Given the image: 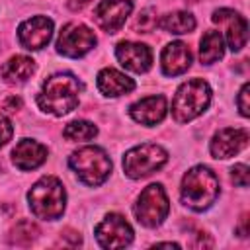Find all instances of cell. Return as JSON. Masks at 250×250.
Masks as SVG:
<instances>
[{"label": "cell", "instance_id": "6da1fadb", "mask_svg": "<svg viewBox=\"0 0 250 250\" xmlns=\"http://www.w3.org/2000/svg\"><path fill=\"white\" fill-rule=\"evenodd\" d=\"M80 92H82V82L74 74L57 72L43 82L41 92L37 94V105L45 113L62 117L78 107Z\"/></svg>", "mask_w": 250, "mask_h": 250}, {"label": "cell", "instance_id": "7a4b0ae2", "mask_svg": "<svg viewBox=\"0 0 250 250\" xmlns=\"http://www.w3.org/2000/svg\"><path fill=\"white\" fill-rule=\"evenodd\" d=\"M219 178L207 166H193L182 178L180 197L186 207L191 211H205L209 209L219 197Z\"/></svg>", "mask_w": 250, "mask_h": 250}, {"label": "cell", "instance_id": "3957f363", "mask_svg": "<svg viewBox=\"0 0 250 250\" xmlns=\"http://www.w3.org/2000/svg\"><path fill=\"white\" fill-rule=\"evenodd\" d=\"M27 203L31 213L43 221H57L66 207V191L59 178L43 176L27 191Z\"/></svg>", "mask_w": 250, "mask_h": 250}, {"label": "cell", "instance_id": "277c9868", "mask_svg": "<svg viewBox=\"0 0 250 250\" xmlns=\"http://www.w3.org/2000/svg\"><path fill=\"white\" fill-rule=\"evenodd\" d=\"M211 104V86L201 78L184 82L172 100V117L178 123H188L199 117Z\"/></svg>", "mask_w": 250, "mask_h": 250}, {"label": "cell", "instance_id": "5b68a950", "mask_svg": "<svg viewBox=\"0 0 250 250\" xmlns=\"http://www.w3.org/2000/svg\"><path fill=\"white\" fill-rule=\"evenodd\" d=\"M68 166L74 170L78 180L86 186H102L111 174V160L100 146H82L68 156Z\"/></svg>", "mask_w": 250, "mask_h": 250}, {"label": "cell", "instance_id": "8992f818", "mask_svg": "<svg viewBox=\"0 0 250 250\" xmlns=\"http://www.w3.org/2000/svg\"><path fill=\"white\" fill-rule=\"evenodd\" d=\"M166 162H168V152L160 145L145 143V145L133 146L131 150L125 152L123 172L133 180H141V178H146V176L154 174L156 170H160Z\"/></svg>", "mask_w": 250, "mask_h": 250}, {"label": "cell", "instance_id": "52a82bcc", "mask_svg": "<svg viewBox=\"0 0 250 250\" xmlns=\"http://www.w3.org/2000/svg\"><path fill=\"white\" fill-rule=\"evenodd\" d=\"M133 211H135L137 221L143 227L154 229V227L162 225L164 219L168 217V211H170V201H168V195H166L162 184L146 186L141 191V195L137 197Z\"/></svg>", "mask_w": 250, "mask_h": 250}, {"label": "cell", "instance_id": "ba28073f", "mask_svg": "<svg viewBox=\"0 0 250 250\" xmlns=\"http://www.w3.org/2000/svg\"><path fill=\"white\" fill-rule=\"evenodd\" d=\"M96 41L98 39L88 25L68 21L57 37V51L68 59H80L96 47Z\"/></svg>", "mask_w": 250, "mask_h": 250}, {"label": "cell", "instance_id": "9c48e42d", "mask_svg": "<svg viewBox=\"0 0 250 250\" xmlns=\"http://www.w3.org/2000/svg\"><path fill=\"white\" fill-rule=\"evenodd\" d=\"M96 240L102 248L115 250V248H125L133 242V229L121 217L119 213H109L105 215L94 229Z\"/></svg>", "mask_w": 250, "mask_h": 250}, {"label": "cell", "instance_id": "30bf717a", "mask_svg": "<svg viewBox=\"0 0 250 250\" xmlns=\"http://www.w3.org/2000/svg\"><path fill=\"white\" fill-rule=\"evenodd\" d=\"M53 37V20L47 16H33L20 23L18 41L27 51H39L49 45Z\"/></svg>", "mask_w": 250, "mask_h": 250}, {"label": "cell", "instance_id": "8fae6325", "mask_svg": "<svg viewBox=\"0 0 250 250\" xmlns=\"http://www.w3.org/2000/svg\"><path fill=\"white\" fill-rule=\"evenodd\" d=\"M131 12H133L131 0H102L94 10V20L104 31L115 33L117 29L123 27Z\"/></svg>", "mask_w": 250, "mask_h": 250}, {"label": "cell", "instance_id": "7c38bea8", "mask_svg": "<svg viewBox=\"0 0 250 250\" xmlns=\"http://www.w3.org/2000/svg\"><path fill=\"white\" fill-rule=\"evenodd\" d=\"M211 20L219 25L225 27V35H227V43H229V49L232 53L240 51L244 45H246V39H248V23L246 20L234 12V10H229V8H221V10H215Z\"/></svg>", "mask_w": 250, "mask_h": 250}, {"label": "cell", "instance_id": "4fadbf2b", "mask_svg": "<svg viewBox=\"0 0 250 250\" xmlns=\"http://www.w3.org/2000/svg\"><path fill=\"white\" fill-rule=\"evenodd\" d=\"M115 57L121 66L137 74H143L152 66V53L145 43L121 41L115 47Z\"/></svg>", "mask_w": 250, "mask_h": 250}, {"label": "cell", "instance_id": "5bb4252c", "mask_svg": "<svg viewBox=\"0 0 250 250\" xmlns=\"http://www.w3.org/2000/svg\"><path fill=\"white\" fill-rule=\"evenodd\" d=\"M246 145H248V131L246 129L227 127V129H221L213 135L209 150H211L213 158L225 160V158L238 154L242 148H246Z\"/></svg>", "mask_w": 250, "mask_h": 250}, {"label": "cell", "instance_id": "9a60e30c", "mask_svg": "<svg viewBox=\"0 0 250 250\" xmlns=\"http://www.w3.org/2000/svg\"><path fill=\"white\" fill-rule=\"evenodd\" d=\"M166 111H168V104L164 96H148V98L135 102L129 107V115L145 127L158 125L166 117Z\"/></svg>", "mask_w": 250, "mask_h": 250}, {"label": "cell", "instance_id": "2e32d148", "mask_svg": "<svg viewBox=\"0 0 250 250\" xmlns=\"http://www.w3.org/2000/svg\"><path fill=\"white\" fill-rule=\"evenodd\" d=\"M160 66L166 76H180L191 66V51L182 41H172L162 49Z\"/></svg>", "mask_w": 250, "mask_h": 250}, {"label": "cell", "instance_id": "e0dca14e", "mask_svg": "<svg viewBox=\"0 0 250 250\" xmlns=\"http://www.w3.org/2000/svg\"><path fill=\"white\" fill-rule=\"evenodd\" d=\"M47 160V146L33 139H21L12 150V162L20 170H35Z\"/></svg>", "mask_w": 250, "mask_h": 250}, {"label": "cell", "instance_id": "ac0fdd59", "mask_svg": "<svg viewBox=\"0 0 250 250\" xmlns=\"http://www.w3.org/2000/svg\"><path fill=\"white\" fill-rule=\"evenodd\" d=\"M96 84H98V90L109 98H117L135 90V80L115 68H102L98 72Z\"/></svg>", "mask_w": 250, "mask_h": 250}, {"label": "cell", "instance_id": "d6986e66", "mask_svg": "<svg viewBox=\"0 0 250 250\" xmlns=\"http://www.w3.org/2000/svg\"><path fill=\"white\" fill-rule=\"evenodd\" d=\"M33 72H35V61L25 55L10 57L0 68V74L8 84H23L33 76Z\"/></svg>", "mask_w": 250, "mask_h": 250}, {"label": "cell", "instance_id": "ffe728a7", "mask_svg": "<svg viewBox=\"0 0 250 250\" xmlns=\"http://www.w3.org/2000/svg\"><path fill=\"white\" fill-rule=\"evenodd\" d=\"M225 55V39L221 31H205L199 41V59L203 64H213L215 61L223 59Z\"/></svg>", "mask_w": 250, "mask_h": 250}, {"label": "cell", "instance_id": "44dd1931", "mask_svg": "<svg viewBox=\"0 0 250 250\" xmlns=\"http://www.w3.org/2000/svg\"><path fill=\"white\" fill-rule=\"evenodd\" d=\"M156 25L168 33L182 35V33H189L195 29V18L189 12H172V14L162 16L156 21Z\"/></svg>", "mask_w": 250, "mask_h": 250}, {"label": "cell", "instance_id": "7402d4cb", "mask_svg": "<svg viewBox=\"0 0 250 250\" xmlns=\"http://www.w3.org/2000/svg\"><path fill=\"white\" fill-rule=\"evenodd\" d=\"M37 236H39V227L31 219H21L10 229L8 242L14 246H29Z\"/></svg>", "mask_w": 250, "mask_h": 250}, {"label": "cell", "instance_id": "603a6c76", "mask_svg": "<svg viewBox=\"0 0 250 250\" xmlns=\"http://www.w3.org/2000/svg\"><path fill=\"white\" fill-rule=\"evenodd\" d=\"M62 135L66 141H90L98 135V127L90 121H72L62 129Z\"/></svg>", "mask_w": 250, "mask_h": 250}, {"label": "cell", "instance_id": "cb8c5ba5", "mask_svg": "<svg viewBox=\"0 0 250 250\" xmlns=\"http://www.w3.org/2000/svg\"><path fill=\"white\" fill-rule=\"evenodd\" d=\"M230 178H232V182H234L236 186L246 188V186H248V178H250V170H248V166H246V164H236V166H232V170H230Z\"/></svg>", "mask_w": 250, "mask_h": 250}, {"label": "cell", "instance_id": "d4e9b609", "mask_svg": "<svg viewBox=\"0 0 250 250\" xmlns=\"http://www.w3.org/2000/svg\"><path fill=\"white\" fill-rule=\"evenodd\" d=\"M248 92H250V84L244 82L242 88H240V92H238V98H236V105H238L242 117H248L250 115V105H248V96L250 94Z\"/></svg>", "mask_w": 250, "mask_h": 250}, {"label": "cell", "instance_id": "484cf974", "mask_svg": "<svg viewBox=\"0 0 250 250\" xmlns=\"http://www.w3.org/2000/svg\"><path fill=\"white\" fill-rule=\"evenodd\" d=\"M154 14V10L152 8H146V10H143L141 14H139V18H137V21H135V29H143V31H148V25H146V21H150L152 25H156V18L152 16Z\"/></svg>", "mask_w": 250, "mask_h": 250}, {"label": "cell", "instance_id": "4316f807", "mask_svg": "<svg viewBox=\"0 0 250 250\" xmlns=\"http://www.w3.org/2000/svg\"><path fill=\"white\" fill-rule=\"evenodd\" d=\"M12 133H14V127L10 119L6 115H0V146H4L12 139Z\"/></svg>", "mask_w": 250, "mask_h": 250}, {"label": "cell", "instance_id": "83f0119b", "mask_svg": "<svg viewBox=\"0 0 250 250\" xmlns=\"http://www.w3.org/2000/svg\"><path fill=\"white\" fill-rule=\"evenodd\" d=\"M20 107H21V100L16 98V96H10V98L4 102V109H6V111H16V109H20Z\"/></svg>", "mask_w": 250, "mask_h": 250}, {"label": "cell", "instance_id": "f1b7e54d", "mask_svg": "<svg viewBox=\"0 0 250 250\" xmlns=\"http://www.w3.org/2000/svg\"><path fill=\"white\" fill-rule=\"evenodd\" d=\"M248 215L244 213L242 217H240V223H238V229H236V232H238V236H248Z\"/></svg>", "mask_w": 250, "mask_h": 250}, {"label": "cell", "instance_id": "f546056e", "mask_svg": "<svg viewBox=\"0 0 250 250\" xmlns=\"http://www.w3.org/2000/svg\"><path fill=\"white\" fill-rule=\"evenodd\" d=\"M154 246H170V248H180L178 242H156Z\"/></svg>", "mask_w": 250, "mask_h": 250}]
</instances>
